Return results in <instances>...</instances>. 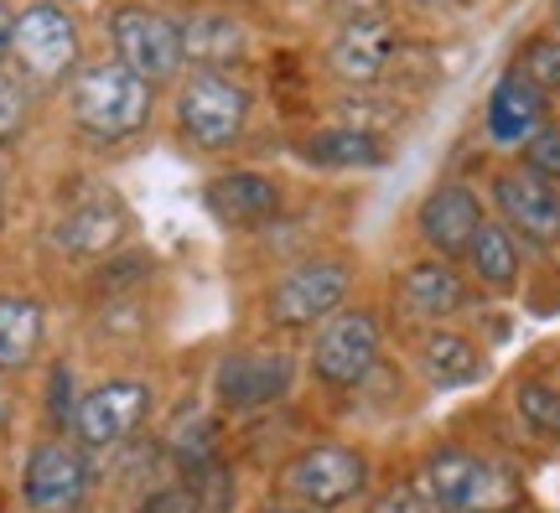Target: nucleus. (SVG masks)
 Returning <instances> with one entry per match:
<instances>
[{"label": "nucleus", "mask_w": 560, "mask_h": 513, "mask_svg": "<svg viewBox=\"0 0 560 513\" xmlns=\"http://www.w3.org/2000/svg\"><path fill=\"white\" fill-rule=\"evenodd\" d=\"M145 115H151V83L136 79L120 62L89 68L73 83V119H79L89 136L125 140L145 125Z\"/></svg>", "instance_id": "nucleus-1"}, {"label": "nucleus", "mask_w": 560, "mask_h": 513, "mask_svg": "<svg viewBox=\"0 0 560 513\" xmlns=\"http://www.w3.org/2000/svg\"><path fill=\"white\" fill-rule=\"evenodd\" d=\"M420 493L431 498L436 509L452 513H514L520 509V482L482 462V456L467 452H441L425 462V488Z\"/></svg>", "instance_id": "nucleus-2"}, {"label": "nucleus", "mask_w": 560, "mask_h": 513, "mask_svg": "<svg viewBox=\"0 0 560 513\" xmlns=\"http://www.w3.org/2000/svg\"><path fill=\"white\" fill-rule=\"evenodd\" d=\"M109 32H115V47H120V68H130L136 79L161 83L182 68V26L166 21L161 11L125 5V11H115Z\"/></svg>", "instance_id": "nucleus-3"}, {"label": "nucleus", "mask_w": 560, "mask_h": 513, "mask_svg": "<svg viewBox=\"0 0 560 513\" xmlns=\"http://www.w3.org/2000/svg\"><path fill=\"white\" fill-rule=\"evenodd\" d=\"M244 115H249V94H244L240 83L219 79V73H198L177 100L182 130L198 140V145H208V151H219V145H229V140L240 136Z\"/></svg>", "instance_id": "nucleus-4"}, {"label": "nucleus", "mask_w": 560, "mask_h": 513, "mask_svg": "<svg viewBox=\"0 0 560 513\" xmlns=\"http://www.w3.org/2000/svg\"><path fill=\"white\" fill-rule=\"evenodd\" d=\"M21 498L32 513H79L89 498V467L73 446L62 441H42L37 452L26 456L21 473Z\"/></svg>", "instance_id": "nucleus-5"}, {"label": "nucleus", "mask_w": 560, "mask_h": 513, "mask_svg": "<svg viewBox=\"0 0 560 513\" xmlns=\"http://www.w3.org/2000/svg\"><path fill=\"white\" fill-rule=\"evenodd\" d=\"M363 467L359 452H348V446H312V452H301L291 467H285V488L296 498H306L312 509H332V503H348V498L363 493Z\"/></svg>", "instance_id": "nucleus-6"}, {"label": "nucleus", "mask_w": 560, "mask_h": 513, "mask_svg": "<svg viewBox=\"0 0 560 513\" xmlns=\"http://www.w3.org/2000/svg\"><path fill=\"white\" fill-rule=\"evenodd\" d=\"M11 47H16V62L37 79H62L73 58H79V32L68 11L58 5H32L26 16H16L11 26Z\"/></svg>", "instance_id": "nucleus-7"}, {"label": "nucleus", "mask_w": 560, "mask_h": 513, "mask_svg": "<svg viewBox=\"0 0 560 513\" xmlns=\"http://www.w3.org/2000/svg\"><path fill=\"white\" fill-rule=\"evenodd\" d=\"M342 296H348V265H338V259H312V265L291 270V276L276 285L270 316H276L280 327H306V322H317V316L338 312Z\"/></svg>", "instance_id": "nucleus-8"}, {"label": "nucleus", "mask_w": 560, "mask_h": 513, "mask_svg": "<svg viewBox=\"0 0 560 513\" xmlns=\"http://www.w3.org/2000/svg\"><path fill=\"white\" fill-rule=\"evenodd\" d=\"M380 358V322L369 312H342L327 316L317 337V374L327 384H359Z\"/></svg>", "instance_id": "nucleus-9"}, {"label": "nucleus", "mask_w": 560, "mask_h": 513, "mask_svg": "<svg viewBox=\"0 0 560 513\" xmlns=\"http://www.w3.org/2000/svg\"><path fill=\"white\" fill-rule=\"evenodd\" d=\"M145 405H151V389L145 384H130V378H115V384H100L94 395L79 399V435L83 446H120L125 435L136 431L140 420H145Z\"/></svg>", "instance_id": "nucleus-10"}, {"label": "nucleus", "mask_w": 560, "mask_h": 513, "mask_svg": "<svg viewBox=\"0 0 560 513\" xmlns=\"http://www.w3.org/2000/svg\"><path fill=\"white\" fill-rule=\"evenodd\" d=\"M219 399L234 410H260L291 389V358L285 353H234L219 363Z\"/></svg>", "instance_id": "nucleus-11"}, {"label": "nucleus", "mask_w": 560, "mask_h": 513, "mask_svg": "<svg viewBox=\"0 0 560 513\" xmlns=\"http://www.w3.org/2000/svg\"><path fill=\"white\" fill-rule=\"evenodd\" d=\"M499 208L503 218L529 234L535 244H556L560 238V193L550 182H540L535 172H514V177H499Z\"/></svg>", "instance_id": "nucleus-12"}, {"label": "nucleus", "mask_w": 560, "mask_h": 513, "mask_svg": "<svg viewBox=\"0 0 560 513\" xmlns=\"http://www.w3.org/2000/svg\"><path fill=\"white\" fill-rule=\"evenodd\" d=\"M478 229H482V213H478V198H472L467 187H441V193H431L425 208H420V234H425V244L441 249V255H462Z\"/></svg>", "instance_id": "nucleus-13"}, {"label": "nucleus", "mask_w": 560, "mask_h": 513, "mask_svg": "<svg viewBox=\"0 0 560 513\" xmlns=\"http://www.w3.org/2000/svg\"><path fill=\"white\" fill-rule=\"evenodd\" d=\"M395 53V32L380 16H353L342 26V37L332 42V68L348 83H369L384 73V62Z\"/></svg>", "instance_id": "nucleus-14"}, {"label": "nucleus", "mask_w": 560, "mask_h": 513, "mask_svg": "<svg viewBox=\"0 0 560 513\" xmlns=\"http://www.w3.org/2000/svg\"><path fill=\"white\" fill-rule=\"evenodd\" d=\"M208 208L213 218L234 223V229H249V223H265V218L280 208L276 182L260 177V172H229V177L208 182Z\"/></svg>", "instance_id": "nucleus-15"}, {"label": "nucleus", "mask_w": 560, "mask_h": 513, "mask_svg": "<svg viewBox=\"0 0 560 513\" xmlns=\"http://www.w3.org/2000/svg\"><path fill=\"white\" fill-rule=\"evenodd\" d=\"M540 115H545L540 89L524 79V73H514V79H503L499 89H493V100H488V136L503 140V145H520V140H529L540 130Z\"/></svg>", "instance_id": "nucleus-16"}, {"label": "nucleus", "mask_w": 560, "mask_h": 513, "mask_svg": "<svg viewBox=\"0 0 560 513\" xmlns=\"http://www.w3.org/2000/svg\"><path fill=\"white\" fill-rule=\"evenodd\" d=\"M125 234V208L115 198H89L58 223V244L68 255H104Z\"/></svg>", "instance_id": "nucleus-17"}, {"label": "nucleus", "mask_w": 560, "mask_h": 513, "mask_svg": "<svg viewBox=\"0 0 560 513\" xmlns=\"http://www.w3.org/2000/svg\"><path fill=\"white\" fill-rule=\"evenodd\" d=\"M400 306L416 322H436V316H452L462 306V280L446 270V265H416L405 276V291H400Z\"/></svg>", "instance_id": "nucleus-18"}, {"label": "nucleus", "mask_w": 560, "mask_h": 513, "mask_svg": "<svg viewBox=\"0 0 560 513\" xmlns=\"http://www.w3.org/2000/svg\"><path fill=\"white\" fill-rule=\"evenodd\" d=\"M42 348V306L26 296H0V369L32 363Z\"/></svg>", "instance_id": "nucleus-19"}, {"label": "nucleus", "mask_w": 560, "mask_h": 513, "mask_svg": "<svg viewBox=\"0 0 560 513\" xmlns=\"http://www.w3.org/2000/svg\"><path fill=\"white\" fill-rule=\"evenodd\" d=\"M420 363H425L431 384H441V389H452V384H472V378L482 374L478 348H472L467 337H452V333H431V337H425Z\"/></svg>", "instance_id": "nucleus-20"}, {"label": "nucleus", "mask_w": 560, "mask_h": 513, "mask_svg": "<svg viewBox=\"0 0 560 513\" xmlns=\"http://www.w3.org/2000/svg\"><path fill=\"white\" fill-rule=\"evenodd\" d=\"M192 58L198 62H229V58H240L244 53V26L234 16H192L187 26H182V58Z\"/></svg>", "instance_id": "nucleus-21"}, {"label": "nucleus", "mask_w": 560, "mask_h": 513, "mask_svg": "<svg viewBox=\"0 0 560 513\" xmlns=\"http://www.w3.org/2000/svg\"><path fill=\"white\" fill-rule=\"evenodd\" d=\"M472 265H478V276L488 280V285H514V276H520V249H514V234L509 229H499V223H482L478 234H472Z\"/></svg>", "instance_id": "nucleus-22"}, {"label": "nucleus", "mask_w": 560, "mask_h": 513, "mask_svg": "<svg viewBox=\"0 0 560 513\" xmlns=\"http://www.w3.org/2000/svg\"><path fill=\"white\" fill-rule=\"evenodd\" d=\"M306 156L317 166H380L384 151L369 130H322V136H312Z\"/></svg>", "instance_id": "nucleus-23"}, {"label": "nucleus", "mask_w": 560, "mask_h": 513, "mask_svg": "<svg viewBox=\"0 0 560 513\" xmlns=\"http://www.w3.org/2000/svg\"><path fill=\"white\" fill-rule=\"evenodd\" d=\"M187 493H192V513H229L234 509V482H229V473H223L219 462L192 467V473H187Z\"/></svg>", "instance_id": "nucleus-24"}, {"label": "nucleus", "mask_w": 560, "mask_h": 513, "mask_svg": "<svg viewBox=\"0 0 560 513\" xmlns=\"http://www.w3.org/2000/svg\"><path fill=\"white\" fill-rule=\"evenodd\" d=\"M172 452H177V462L187 473H192V467H208V462H213V420H208V415H187V425L172 431Z\"/></svg>", "instance_id": "nucleus-25"}, {"label": "nucleus", "mask_w": 560, "mask_h": 513, "mask_svg": "<svg viewBox=\"0 0 560 513\" xmlns=\"http://www.w3.org/2000/svg\"><path fill=\"white\" fill-rule=\"evenodd\" d=\"M524 79L535 83V89H560V42L556 37H540V42H529L524 47Z\"/></svg>", "instance_id": "nucleus-26"}, {"label": "nucleus", "mask_w": 560, "mask_h": 513, "mask_svg": "<svg viewBox=\"0 0 560 513\" xmlns=\"http://www.w3.org/2000/svg\"><path fill=\"white\" fill-rule=\"evenodd\" d=\"M524 161H529V172L540 182L560 177V130H535L529 145H524Z\"/></svg>", "instance_id": "nucleus-27"}, {"label": "nucleus", "mask_w": 560, "mask_h": 513, "mask_svg": "<svg viewBox=\"0 0 560 513\" xmlns=\"http://www.w3.org/2000/svg\"><path fill=\"white\" fill-rule=\"evenodd\" d=\"M520 410L529 415L535 425H545V431H560V395H550L540 384H524L520 389Z\"/></svg>", "instance_id": "nucleus-28"}, {"label": "nucleus", "mask_w": 560, "mask_h": 513, "mask_svg": "<svg viewBox=\"0 0 560 513\" xmlns=\"http://www.w3.org/2000/svg\"><path fill=\"white\" fill-rule=\"evenodd\" d=\"M21 119H26V100H21L16 83L0 73V145H5V140H16Z\"/></svg>", "instance_id": "nucleus-29"}, {"label": "nucleus", "mask_w": 560, "mask_h": 513, "mask_svg": "<svg viewBox=\"0 0 560 513\" xmlns=\"http://www.w3.org/2000/svg\"><path fill=\"white\" fill-rule=\"evenodd\" d=\"M374 513H425V493L410 488V482H400V488H389V493L380 498V509Z\"/></svg>", "instance_id": "nucleus-30"}, {"label": "nucleus", "mask_w": 560, "mask_h": 513, "mask_svg": "<svg viewBox=\"0 0 560 513\" xmlns=\"http://www.w3.org/2000/svg\"><path fill=\"white\" fill-rule=\"evenodd\" d=\"M140 513H192V493H187V482H177V488H161V493H151Z\"/></svg>", "instance_id": "nucleus-31"}, {"label": "nucleus", "mask_w": 560, "mask_h": 513, "mask_svg": "<svg viewBox=\"0 0 560 513\" xmlns=\"http://www.w3.org/2000/svg\"><path fill=\"white\" fill-rule=\"evenodd\" d=\"M11 26H16V16H11V5L0 0V42H11Z\"/></svg>", "instance_id": "nucleus-32"}, {"label": "nucleus", "mask_w": 560, "mask_h": 513, "mask_svg": "<svg viewBox=\"0 0 560 513\" xmlns=\"http://www.w3.org/2000/svg\"><path fill=\"white\" fill-rule=\"evenodd\" d=\"M5 420H11V405H5V395H0V425H5Z\"/></svg>", "instance_id": "nucleus-33"}, {"label": "nucleus", "mask_w": 560, "mask_h": 513, "mask_svg": "<svg viewBox=\"0 0 560 513\" xmlns=\"http://www.w3.org/2000/svg\"><path fill=\"white\" fill-rule=\"evenodd\" d=\"M338 5H353V11H359V5H374V0H338Z\"/></svg>", "instance_id": "nucleus-34"}, {"label": "nucleus", "mask_w": 560, "mask_h": 513, "mask_svg": "<svg viewBox=\"0 0 560 513\" xmlns=\"http://www.w3.org/2000/svg\"><path fill=\"white\" fill-rule=\"evenodd\" d=\"M270 513H317V509H270Z\"/></svg>", "instance_id": "nucleus-35"}, {"label": "nucleus", "mask_w": 560, "mask_h": 513, "mask_svg": "<svg viewBox=\"0 0 560 513\" xmlns=\"http://www.w3.org/2000/svg\"><path fill=\"white\" fill-rule=\"evenodd\" d=\"M556 16H560V5H556Z\"/></svg>", "instance_id": "nucleus-36"}]
</instances>
